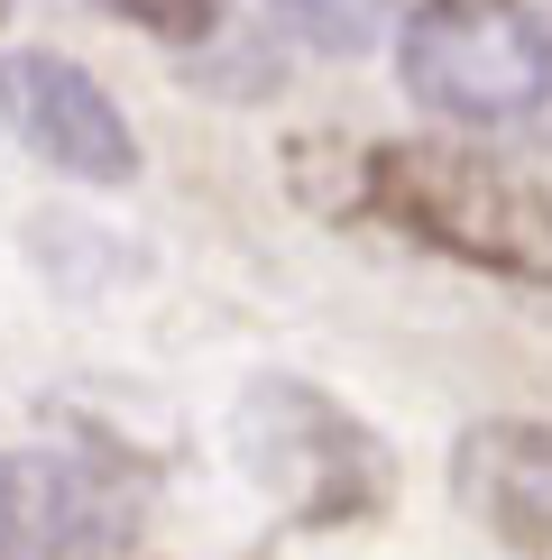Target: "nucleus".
<instances>
[{"label":"nucleus","mask_w":552,"mask_h":560,"mask_svg":"<svg viewBox=\"0 0 552 560\" xmlns=\"http://www.w3.org/2000/svg\"><path fill=\"white\" fill-rule=\"evenodd\" d=\"M368 212L433 258L516 276V285H552V184L506 175L470 148L442 138H387L368 148Z\"/></svg>","instance_id":"obj_1"},{"label":"nucleus","mask_w":552,"mask_h":560,"mask_svg":"<svg viewBox=\"0 0 552 560\" xmlns=\"http://www.w3.org/2000/svg\"><path fill=\"white\" fill-rule=\"evenodd\" d=\"M396 83L460 129H516L552 102V37L516 0H424L396 19Z\"/></svg>","instance_id":"obj_2"},{"label":"nucleus","mask_w":552,"mask_h":560,"mask_svg":"<svg viewBox=\"0 0 552 560\" xmlns=\"http://www.w3.org/2000/svg\"><path fill=\"white\" fill-rule=\"evenodd\" d=\"M230 451H240V469L304 524H350V515H368V505L387 497L378 432H368L350 405H332L322 386H295V377H258L240 395Z\"/></svg>","instance_id":"obj_3"},{"label":"nucleus","mask_w":552,"mask_h":560,"mask_svg":"<svg viewBox=\"0 0 552 560\" xmlns=\"http://www.w3.org/2000/svg\"><path fill=\"white\" fill-rule=\"evenodd\" d=\"M0 129L37 156V166L74 184H129L138 175V129L120 120L102 83L56 46H10L0 56Z\"/></svg>","instance_id":"obj_4"},{"label":"nucleus","mask_w":552,"mask_h":560,"mask_svg":"<svg viewBox=\"0 0 552 560\" xmlns=\"http://www.w3.org/2000/svg\"><path fill=\"white\" fill-rule=\"evenodd\" d=\"M451 497L516 560H552V423H470L451 451Z\"/></svg>","instance_id":"obj_5"},{"label":"nucleus","mask_w":552,"mask_h":560,"mask_svg":"<svg viewBox=\"0 0 552 560\" xmlns=\"http://www.w3.org/2000/svg\"><path fill=\"white\" fill-rule=\"evenodd\" d=\"M286 19V37L322 46V56H359V46L387 37V0H267Z\"/></svg>","instance_id":"obj_6"},{"label":"nucleus","mask_w":552,"mask_h":560,"mask_svg":"<svg viewBox=\"0 0 552 560\" xmlns=\"http://www.w3.org/2000/svg\"><path fill=\"white\" fill-rule=\"evenodd\" d=\"M111 19H129L138 37H166V46H203L221 28V0H102Z\"/></svg>","instance_id":"obj_7"}]
</instances>
